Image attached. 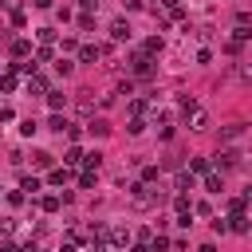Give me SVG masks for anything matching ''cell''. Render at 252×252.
<instances>
[{
    "mask_svg": "<svg viewBox=\"0 0 252 252\" xmlns=\"http://www.w3.org/2000/svg\"><path fill=\"white\" fill-rule=\"evenodd\" d=\"M130 201H134V209H150V205H158V189H150L146 181H134L130 185Z\"/></svg>",
    "mask_w": 252,
    "mask_h": 252,
    "instance_id": "cell-1",
    "label": "cell"
},
{
    "mask_svg": "<svg viewBox=\"0 0 252 252\" xmlns=\"http://www.w3.org/2000/svg\"><path fill=\"white\" fill-rule=\"evenodd\" d=\"M130 35H134V32H130V20H126V16L110 20V39H114V43H126Z\"/></svg>",
    "mask_w": 252,
    "mask_h": 252,
    "instance_id": "cell-2",
    "label": "cell"
},
{
    "mask_svg": "<svg viewBox=\"0 0 252 252\" xmlns=\"http://www.w3.org/2000/svg\"><path fill=\"white\" fill-rule=\"evenodd\" d=\"M130 71H134V75H154V59H150L146 51H134V55H130Z\"/></svg>",
    "mask_w": 252,
    "mask_h": 252,
    "instance_id": "cell-3",
    "label": "cell"
},
{
    "mask_svg": "<svg viewBox=\"0 0 252 252\" xmlns=\"http://www.w3.org/2000/svg\"><path fill=\"white\" fill-rule=\"evenodd\" d=\"M185 122H189V130H197V134H201V130H209V110H205V106H197Z\"/></svg>",
    "mask_w": 252,
    "mask_h": 252,
    "instance_id": "cell-4",
    "label": "cell"
},
{
    "mask_svg": "<svg viewBox=\"0 0 252 252\" xmlns=\"http://www.w3.org/2000/svg\"><path fill=\"white\" fill-rule=\"evenodd\" d=\"M47 106H51V114L67 110V94H63V91H47Z\"/></svg>",
    "mask_w": 252,
    "mask_h": 252,
    "instance_id": "cell-5",
    "label": "cell"
},
{
    "mask_svg": "<svg viewBox=\"0 0 252 252\" xmlns=\"http://www.w3.org/2000/svg\"><path fill=\"white\" fill-rule=\"evenodd\" d=\"M236 161H240V154H236V150H220V154H217V169H232Z\"/></svg>",
    "mask_w": 252,
    "mask_h": 252,
    "instance_id": "cell-6",
    "label": "cell"
},
{
    "mask_svg": "<svg viewBox=\"0 0 252 252\" xmlns=\"http://www.w3.org/2000/svg\"><path fill=\"white\" fill-rule=\"evenodd\" d=\"M110 244H114V248H126V244H130V228L114 224V228H110Z\"/></svg>",
    "mask_w": 252,
    "mask_h": 252,
    "instance_id": "cell-7",
    "label": "cell"
},
{
    "mask_svg": "<svg viewBox=\"0 0 252 252\" xmlns=\"http://www.w3.org/2000/svg\"><path fill=\"white\" fill-rule=\"evenodd\" d=\"M98 55H102V47H94V43H83L79 47V63H94Z\"/></svg>",
    "mask_w": 252,
    "mask_h": 252,
    "instance_id": "cell-8",
    "label": "cell"
},
{
    "mask_svg": "<svg viewBox=\"0 0 252 252\" xmlns=\"http://www.w3.org/2000/svg\"><path fill=\"white\" fill-rule=\"evenodd\" d=\"M28 94H47V79H43L39 71H35V75L28 79Z\"/></svg>",
    "mask_w": 252,
    "mask_h": 252,
    "instance_id": "cell-9",
    "label": "cell"
},
{
    "mask_svg": "<svg viewBox=\"0 0 252 252\" xmlns=\"http://www.w3.org/2000/svg\"><path fill=\"white\" fill-rule=\"evenodd\" d=\"M228 228H232V232H248V228H252V220H248L244 213H232V217H228Z\"/></svg>",
    "mask_w": 252,
    "mask_h": 252,
    "instance_id": "cell-10",
    "label": "cell"
},
{
    "mask_svg": "<svg viewBox=\"0 0 252 252\" xmlns=\"http://www.w3.org/2000/svg\"><path fill=\"white\" fill-rule=\"evenodd\" d=\"M47 130H55V134H67V130H71V122H67L63 114H51V118H47Z\"/></svg>",
    "mask_w": 252,
    "mask_h": 252,
    "instance_id": "cell-11",
    "label": "cell"
},
{
    "mask_svg": "<svg viewBox=\"0 0 252 252\" xmlns=\"http://www.w3.org/2000/svg\"><path fill=\"white\" fill-rule=\"evenodd\" d=\"M189 173H213L209 158H189Z\"/></svg>",
    "mask_w": 252,
    "mask_h": 252,
    "instance_id": "cell-12",
    "label": "cell"
},
{
    "mask_svg": "<svg viewBox=\"0 0 252 252\" xmlns=\"http://www.w3.org/2000/svg\"><path fill=\"white\" fill-rule=\"evenodd\" d=\"M20 189H24V193H39V189H43V181H39L35 173H28V177L20 181Z\"/></svg>",
    "mask_w": 252,
    "mask_h": 252,
    "instance_id": "cell-13",
    "label": "cell"
},
{
    "mask_svg": "<svg viewBox=\"0 0 252 252\" xmlns=\"http://www.w3.org/2000/svg\"><path fill=\"white\" fill-rule=\"evenodd\" d=\"M173 185H177V193L185 197V193L193 189V173H189V169H185V173H177V181H173Z\"/></svg>",
    "mask_w": 252,
    "mask_h": 252,
    "instance_id": "cell-14",
    "label": "cell"
},
{
    "mask_svg": "<svg viewBox=\"0 0 252 252\" xmlns=\"http://www.w3.org/2000/svg\"><path fill=\"white\" fill-rule=\"evenodd\" d=\"M12 55H16V59H28V55H32V43H28V39H16V43H12Z\"/></svg>",
    "mask_w": 252,
    "mask_h": 252,
    "instance_id": "cell-15",
    "label": "cell"
},
{
    "mask_svg": "<svg viewBox=\"0 0 252 252\" xmlns=\"http://www.w3.org/2000/svg\"><path fill=\"white\" fill-rule=\"evenodd\" d=\"M177 106H181V114H185V118H189V114H193V110H197V106H201V102H197V98H193V94H181V102H177Z\"/></svg>",
    "mask_w": 252,
    "mask_h": 252,
    "instance_id": "cell-16",
    "label": "cell"
},
{
    "mask_svg": "<svg viewBox=\"0 0 252 252\" xmlns=\"http://www.w3.org/2000/svg\"><path fill=\"white\" fill-rule=\"evenodd\" d=\"M32 165H35V169H47V165H51V154H47V150H35V154H32Z\"/></svg>",
    "mask_w": 252,
    "mask_h": 252,
    "instance_id": "cell-17",
    "label": "cell"
},
{
    "mask_svg": "<svg viewBox=\"0 0 252 252\" xmlns=\"http://www.w3.org/2000/svg\"><path fill=\"white\" fill-rule=\"evenodd\" d=\"M83 165L98 173V165H102V154H98V150H91V154H83Z\"/></svg>",
    "mask_w": 252,
    "mask_h": 252,
    "instance_id": "cell-18",
    "label": "cell"
},
{
    "mask_svg": "<svg viewBox=\"0 0 252 252\" xmlns=\"http://www.w3.org/2000/svg\"><path fill=\"white\" fill-rule=\"evenodd\" d=\"M47 181H51V185H67V181H71V173L59 165V169H51V173H47Z\"/></svg>",
    "mask_w": 252,
    "mask_h": 252,
    "instance_id": "cell-19",
    "label": "cell"
},
{
    "mask_svg": "<svg viewBox=\"0 0 252 252\" xmlns=\"http://www.w3.org/2000/svg\"><path fill=\"white\" fill-rule=\"evenodd\" d=\"M205 189H209V193H220V189H224L220 173H205Z\"/></svg>",
    "mask_w": 252,
    "mask_h": 252,
    "instance_id": "cell-20",
    "label": "cell"
},
{
    "mask_svg": "<svg viewBox=\"0 0 252 252\" xmlns=\"http://www.w3.org/2000/svg\"><path fill=\"white\" fill-rule=\"evenodd\" d=\"M16 87H20V79H16L12 71H4V75H0V91H16Z\"/></svg>",
    "mask_w": 252,
    "mask_h": 252,
    "instance_id": "cell-21",
    "label": "cell"
},
{
    "mask_svg": "<svg viewBox=\"0 0 252 252\" xmlns=\"http://www.w3.org/2000/svg\"><path fill=\"white\" fill-rule=\"evenodd\" d=\"M79 161H83V150H79V146H71V150L63 154V165H79Z\"/></svg>",
    "mask_w": 252,
    "mask_h": 252,
    "instance_id": "cell-22",
    "label": "cell"
},
{
    "mask_svg": "<svg viewBox=\"0 0 252 252\" xmlns=\"http://www.w3.org/2000/svg\"><path fill=\"white\" fill-rule=\"evenodd\" d=\"M35 130H39V122H35V118H24V122H20V134H24V138H32Z\"/></svg>",
    "mask_w": 252,
    "mask_h": 252,
    "instance_id": "cell-23",
    "label": "cell"
},
{
    "mask_svg": "<svg viewBox=\"0 0 252 252\" xmlns=\"http://www.w3.org/2000/svg\"><path fill=\"white\" fill-rule=\"evenodd\" d=\"M87 130H91V134H98V138H102V134H110V126H106V118H94V122H91Z\"/></svg>",
    "mask_w": 252,
    "mask_h": 252,
    "instance_id": "cell-24",
    "label": "cell"
},
{
    "mask_svg": "<svg viewBox=\"0 0 252 252\" xmlns=\"http://www.w3.org/2000/svg\"><path fill=\"white\" fill-rule=\"evenodd\" d=\"M12 228H16V220H12V217H4V220H0V244L12 236Z\"/></svg>",
    "mask_w": 252,
    "mask_h": 252,
    "instance_id": "cell-25",
    "label": "cell"
},
{
    "mask_svg": "<svg viewBox=\"0 0 252 252\" xmlns=\"http://www.w3.org/2000/svg\"><path fill=\"white\" fill-rule=\"evenodd\" d=\"M173 209H177V217H181V213H193V205H189V197H181V193H177V201H173Z\"/></svg>",
    "mask_w": 252,
    "mask_h": 252,
    "instance_id": "cell-26",
    "label": "cell"
},
{
    "mask_svg": "<svg viewBox=\"0 0 252 252\" xmlns=\"http://www.w3.org/2000/svg\"><path fill=\"white\" fill-rule=\"evenodd\" d=\"M165 248H169L165 236H150V252H165Z\"/></svg>",
    "mask_w": 252,
    "mask_h": 252,
    "instance_id": "cell-27",
    "label": "cell"
},
{
    "mask_svg": "<svg viewBox=\"0 0 252 252\" xmlns=\"http://www.w3.org/2000/svg\"><path fill=\"white\" fill-rule=\"evenodd\" d=\"M51 59H55L51 47H39V51H35V63H51Z\"/></svg>",
    "mask_w": 252,
    "mask_h": 252,
    "instance_id": "cell-28",
    "label": "cell"
},
{
    "mask_svg": "<svg viewBox=\"0 0 252 252\" xmlns=\"http://www.w3.org/2000/svg\"><path fill=\"white\" fill-rule=\"evenodd\" d=\"M94 177H98L94 169H83V177H79V185H83V189H91V185H94Z\"/></svg>",
    "mask_w": 252,
    "mask_h": 252,
    "instance_id": "cell-29",
    "label": "cell"
},
{
    "mask_svg": "<svg viewBox=\"0 0 252 252\" xmlns=\"http://www.w3.org/2000/svg\"><path fill=\"white\" fill-rule=\"evenodd\" d=\"M39 209H43V213H55V209H59V197H43Z\"/></svg>",
    "mask_w": 252,
    "mask_h": 252,
    "instance_id": "cell-30",
    "label": "cell"
},
{
    "mask_svg": "<svg viewBox=\"0 0 252 252\" xmlns=\"http://www.w3.org/2000/svg\"><path fill=\"white\" fill-rule=\"evenodd\" d=\"M126 130H130V134H142V130H146V118H130V126H126Z\"/></svg>",
    "mask_w": 252,
    "mask_h": 252,
    "instance_id": "cell-31",
    "label": "cell"
},
{
    "mask_svg": "<svg viewBox=\"0 0 252 252\" xmlns=\"http://www.w3.org/2000/svg\"><path fill=\"white\" fill-rule=\"evenodd\" d=\"M142 181H146V185L158 181V165H146V169H142Z\"/></svg>",
    "mask_w": 252,
    "mask_h": 252,
    "instance_id": "cell-32",
    "label": "cell"
},
{
    "mask_svg": "<svg viewBox=\"0 0 252 252\" xmlns=\"http://www.w3.org/2000/svg\"><path fill=\"white\" fill-rule=\"evenodd\" d=\"M79 28H83V32H91V28H94V20H91V12H83V16H79Z\"/></svg>",
    "mask_w": 252,
    "mask_h": 252,
    "instance_id": "cell-33",
    "label": "cell"
},
{
    "mask_svg": "<svg viewBox=\"0 0 252 252\" xmlns=\"http://www.w3.org/2000/svg\"><path fill=\"white\" fill-rule=\"evenodd\" d=\"M39 39L43 43H55V28H39Z\"/></svg>",
    "mask_w": 252,
    "mask_h": 252,
    "instance_id": "cell-34",
    "label": "cell"
},
{
    "mask_svg": "<svg viewBox=\"0 0 252 252\" xmlns=\"http://www.w3.org/2000/svg\"><path fill=\"white\" fill-rule=\"evenodd\" d=\"M12 118H16V110L12 106H0V122H12Z\"/></svg>",
    "mask_w": 252,
    "mask_h": 252,
    "instance_id": "cell-35",
    "label": "cell"
},
{
    "mask_svg": "<svg viewBox=\"0 0 252 252\" xmlns=\"http://www.w3.org/2000/svg\"><path fill=\"white\" fill-rule=\"evenodd\" d=\"M240 79H244V83H252V63H244V67H240Z\"/></svg>",
    "mask_w": 252,
    "mask_h": 252,
    "instance_id": "cell-36",
    "label": "cell"
},
{
    "mask_svg": "<svg viewBox=\"0 0 252 252\" xmlns=\"http://www.w3.org/2000/svg\"><path fill=\"white\" fill-rule=\"evenodd\" d=\"M0 252H20V248H16L12 240H4V244H0Z\"/></svg>",
    "mask_w": 252,
    "mask_h": 252,
    "instance_id": "cell-37",
    "label": "cell"
},
{
    "mask_svg": "<svg viewBox=\"0 0 252 252\" xmlns=\"http://www.w3.org/2000/svg\"><path fill=\"white\" fill-rule=\"evenodd\" d=\"M83 4V12H91V8H98V0H79Z\"/></svg>",
    "mask_w": 252,
    "mask_h": 252,
    "instance_id": "cell-38",
    "label": "cell"
},
{
    "mask_svg": "<svg viewBox=\"0 0 252 252\" xmlns=\"http://www.w3.org/2000/svg\"><path fill=\"white\" fill-rule=\"evenodd\" d=\"M197 252H217V244H201V248H197Z\"/></svg>",
    "mask_w": 252,
    "mask_h": 252,
    "instance_id": "cell-39",
    "label": "cell"
},
{
    "mask_svg": "<svg viewBox=\"0 0 252 252\" xmlns=\"http://www.w3.org/2000/svg\"><path fill=\"white\" fill-rule=\"evenodd\" d=\"M134 252H150V244H134Z\"/></svg>",
    "mask_w": 252,
    "mask_h": 252,
    "instance_id": "cell-40",
    "label": "cell"
},
{
    "mask_svg": "<svg viewBox=\"0 0 252 252\" xmlns=\"http://www.w3.org/2000/svg\"><path fill=\"white\" fill-rule=\"evenodd\" d=\"M0 8H4V4H0Z\"/></svg>",
    "mask_w": 252,
    "mask_h": 252,
    "instance_id": "cell-41",
    "label": "cell"
},
{
    "mask_svg": "<svg viewBox=\"0 0 252 252\" xmlns=\"http://www.w3.org/2000/svg\"><path fill=\"white\" fill-rule=\"evenodd\" d=\"M35 252H39V248H35Z\"/></svg>",
    "mask_w": 252,
    "mask_h": 252,
    "instance_id": "cell-42",
    "label": "cell"
}]
</instances>
